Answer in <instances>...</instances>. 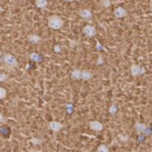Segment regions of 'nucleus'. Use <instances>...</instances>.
Returning a JSON list of instances; mask_svg holds the SVG:
<instances>
[{"label": "nucleus", "instance_id": "nucleus-7", "mask_svg": "<svg viewBox=\"0 0 152 152\" xmlns=\"http://www.w3.org/2000/svg\"><path fill=\"white\" fill-rule=\"evenodd\" d=\"M89 128L93 130V131H96V132H99L103 130V124L98 121H91L89 122Z\"/></svg>", "mask_w": 152, "mask_h": 152}, {"label": "nucleus", "instance_id": "nucleus-14", "mask_svg": "<svg viewBox=\"0 0 152 152\" xmlns=\"http://www.w3.org/2000/svg\"><path fill=\"white\" fill-rule=\"evenodd\" d=\"M29 58H31L32 61H35V62H41V58H42V57L40 56L39 54H37V53H32V54L29 55Z\"/></svg>", "mask_w": 152, "mask_h": 152}, {"label": "nucleus", "instance_id": "nucleus-12", "mask_svg": "<svg viewBox=\"0 0 152 152\" xmlns=\"http://www.w3.org/2000/svg\"><path fill=\"white\" fill-rule=\"evenodd\" d=\"M35 6L38 8H46L48 6V0H35Z\"/></svg>", "mask_w": 152, "mask_h": 152}, {"label": "nucleus", "instance_id": "nucleus-15", "mask_svg": "<svg viewBox=\"0 0 152 152\" xmlns=\"http://www.w3.org/2000/svg\"><path fill=\"white\" fill-rule=\"evenodd\" d=\"M111 0H101V5L104 7V8H108V7H110L111 6Z\"/></svg>", "mask_w": 152, "mask_h": 152}, {"label": "nucleus", "instance_id": "nucleus-5", "mask_svg": "<svg viewBox=\"0 0 152 152\" xmlns=\"http://www.w3.org/2000/svg\"><path fill=\"white\" fill-rule=\"evenodd\" d=\"M78 15L83 20H86V21H90V20L93 19V12H91V10H89V8L80 10V11H78Z\"/></svg>", "mask_w": 152, "mask_h": 152}, {"label": "nucleus", "instance_id": "nucleus-4", "mask_svg": "<svg viewBox=\"0 0 152 152\" xmlns=\"http://www.w3.org/2000/svg\"><path fill=\"white\" fill-rule=\"evenodd\" d=\"M82 32H83V34H84L86 37H88V38H94L96 35V33H97L96 28L93 25H87V26H84V27L82 28Z\"/></svg>", "mask_w": 152, "mask_h": 152}, {"label": "nucleus", "instance_id": "nucleus-8", "mask_svg": "<svg viewBox=\"0 0 152 152\" xmlns=\"http://www.w3.org/2000/svg\"><path fill=\"white\" fill-rule=\"evenodd\" d=\"M48 128H49L52 131H54V132H57V131H60V130L63 128V125H62L60 122H57V121H53V122H50V123H49Z\"/></svg>", "mask_w": 152, "mask_h": 152}, {"label": "nucleus", "instance_id": "nucleus-22", "mask_svg": "<svg viewBox=\"0 0 152 152\" xmlns=\"http://www.w3.org/2000/svg\"><path fill=\"white\" fill-rule=\"evenodd\" d=\"M97 63H98V64H102V63H103V57H102V56L98 57V61H97Z\"/></svg>", "mask_w": 152, "mask_h": 152}, {"label": "nucleus", "instance_id": "nucleus-18", "mask_svg": "<svg viewBox=\"0 0 152 152\" xmlns=\"http://www.w3.org/2000/svg\"><path fill=\"white\" fill-rule=\"evenodd\" d=\"M7 95V91H6V89H4V88H1L0 87V99H2V98H5Z\"/></svg>", "mask_w": 152, "mask_h": 152}, {"label": "nucleus", "instance_id": "nucleus-6", "mask_svg": "<svg viewBox=\"0 0 152 152\" xmlns=\"http://www.w3.org/2000/svg\"><path fill=\"white\" fill-rule=\"evenodd\" d=\"M114 15L117 19H121V18H125L128 15V11L124 8V7H116L114 10Z\"/></svg>", "mask_w": 152, "mask_h": 152}, {"label": "nucleus", "instance_id": "nucleus-11", "mask_svg": "<svg viewBox=\"0 0 152 152\" xmlns=\"http://www.w3.org/2000/svg\"><path fill=\"white\" fill-rule=\"evenodd\" d=\"M93 76H94V73H91L89 70H82V73H81V80L89 81V80L93 78Z\"/></svg>", "mask_w": 152, "mask_h": 152}, {"label": "nucleus", "instance_id": "nucleus-24", "mask_svg": "<svg viewBox=\"0 0 152 152\" xmlns=\"http://www.w3.org/2000/svg\"><path fill=\"white\" fill-rule=\"evenodd\" d=\"M62 1H66V2H73V1H75V0H62Z\"/></svg>", "mask_w": 152, "mask_h": 152}, {"label": "nucleus", "instance_id": "nucleus-21", "mask_svg": "<svg viewBox=\"0 0 152 152\" xmlns=\"http://www.w3.org/2000/svg\"><path fill=\"white\" fill-rule=\"evenodd\" d=\"M54 50H55L56 53H60V52H61V47H60V46L57 45V46H55V48H54Z\"/></svg>", "mask_w": 152, "mask_h": 152}, {"label": "nucleus", "instance_id": "nucleus-20", "mask_svg": "<svg viewBox=\"0 0 152 152\" xmlns=\"http://www.w3.org/2000/svg\"><path fill=\"white\" fill-rule=\"evenodd\" d=\"M31 142H32L33 144H40V143H41V139H32Z\"/></svg>", "mask_w": 152, "mask_h": 152}, {"label": "nucleus", "instance_id": "nucleus-13", "mask_svg": "<svg viewBox=\"0 0 152 152\" xmlns=\"http://www.w3.org/2000/svg\"><path fill=\"white\" fill-rule=\"evenodd\" d=\"M81 73H82V70L75 68V69L72 70V77H73L74 80H81Z\"/></svg>", "mask_w": 152, "mask_h": 152}, {"label": "nucleus", "instance_id": "nucleus-9", "mask_svg": "<svg viewBox=\"0 0 152 152\" xmlns=\"http://www.w3.org/2000/svg\"><path fill=\"white\" fill-rule=\"evenodd\" d=\"M134 129H136L137 133H139V134L146 133V130H148L146 125H145V124H143V123H139V122H137V123L134 124Z\"/></svg>", "mask_w": 152, "mask_h": 152}, {"label": "nucleus", "instance_id": "nucleus-1", "mask_svg": "<svg viewBox=\"0 0 152 152\" xmlns=\"http://www.w3.org/2000/svg\"><path fill=\"white\" fill-rule=\"evenodd\" d=\"M0 61L2 62L4 66L11 68V69H14L19 66V62L18 60L15 58V56H13L12 54H4L2 56L0 57Z\"/></svg>", "mask_w": 152, "mask_h": 152}, {"label": "nucleus", "instance_id": "nucleus-25", "mask_svg": "<svg viewBox=\"0 0 152 152\" xmlns=\"http://www.w3.org/2000/svg\"><path fill=\"white\" fill-rule=\"evenodd\" d=\"M2 11H4V8H2L1 6H0V12H2Z\"/></svg>", "mask_w": 152, "mask_h": 152}, {"label": "nucleus", "instance_id": "nucleus-10", "mask_svg": "<svg viewBox=\"0 0 152 152\" xmlns=\"http://www.w3.org/2000/svg\"><path fill=\"white\" fill-rule=\"evenodd\" d=\"M27 39H28V41H29L31 43H33V45H39V43H41V41H42L41 37L38 35V34H29Z\"/></svg>", "mask_w": 152, "mask_h": 152}, {"label": "nucleus", "instance_id": "nucleus-3", "mask_svg": "<svg viewBox=\"0 0 152 152\" xmlns=\"http://www.w3.org/2000/svg\"><path fill=\"white\" fill-rule=\"evenodd\" d=\"M130 72L133 77H138V76L145 74V68H143V66L140 64H132L130 68Z\"/></svg>", "mask_w": 152, "mask_h": 152}, {"label": "nucleus", "instance_id": "nucleus-2", "mask_svg": "<svg viewBox=\"0 0 152 152\" xmlns=\"http://www.w3.org/2000/svg\"><path fill=\"white\" fill-rule=\"evenodd\" d=\"M47 23H48V27L50 29H61L63 26V20L58 15H50L47 19Z\"/></svg>", "mask_w": 152, "mask_h": 152}, {"label": "nucleus", "instance_id": "nucleus-17", "mask_svg": "<svg viewBox=\"0 0 152 152\" xmlns=\"http://www.w3.org/2000/svg\"><path fill=\"white\" fill-rule=\"evenodd\" d=\"M116 113H117V105H116V104H113V105L110 107V109H109V114L115 115Z\"/></svg>", "mask_w": 152, "mask_h": 152}, {"label": "nucleus", "instance_id": "nucleus-16", "mask_svg": "<svg viewBox=\"0 0 152 152\" xmlns=\"http://www.w3.org/2000/svg\"><path fill=\"white\" fill-rule=\"evenodd\" d=\"M97 152H109V148H108L107 145L102 144V145H99V146H98V149H97Z\"/></svg>", "mask_w": 152, "mask_h": 152}, {"label": "nucleus", "instance_id": "nucleus-19", "mask_svg": "<svg viewBox=\"0 0 152 152\" xmlns=\"http://www.w3.org/2000/svg\"><path fill=\"white\" fill-rule=\"evenodd\" d=\"M7 78H8V76L5 73H0V82H5V81H7Z\"/></svg>", "mask_w": 152, "mask_h": 152}, {"label": "nucleus", "instance_id": "nucleus-23", "mask_svg": "<svg viewBox=\"0 0 152 152\" xmlns=\"http://www.w3.org/2000/svg\"><path fill=\"white\" fill-rule=\"evenodd\" d=\"M4 121H5L4 116H2V114H0V122H4Z\"/></svg>", "mask_w": 152, "mask_h": 152}]
</instances>
